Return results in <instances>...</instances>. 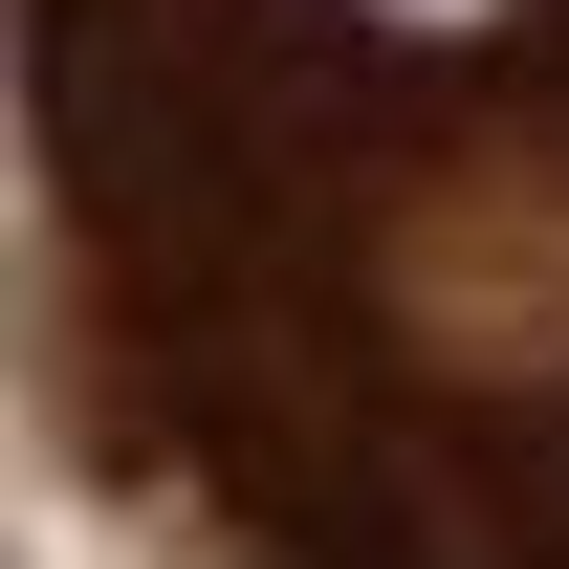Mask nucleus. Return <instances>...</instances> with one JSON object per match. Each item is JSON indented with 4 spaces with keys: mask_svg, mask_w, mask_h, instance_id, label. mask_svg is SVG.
I'll use <instances>...</instances> for the list:
<instances>
[{
    "mask_svg": "<svg viewBox=\"0 0 569 569\" xmlns=\"http://www.w3.org/2000/svg\"><path fill=\"white\" fill-rule=\"evenodd\" d=\"M22 395L198 569H569V0H0Z\"/></svg>",
    "mask_w": 569,
    "mask_h": 569,
    "instance_id": "f257e3e1",
    "label": "nucleus"
}]
</instances>
